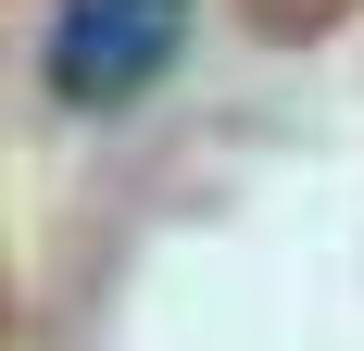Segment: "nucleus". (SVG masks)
<instances>
[{"instance_id":"1","label":"nucleus","mask_w":364,"mask_h":351,"mask_svg":"<svg viewBox=\"0 0 364 351\" xmlns=\"http://www.w3.org/2000/svg\"><path fill=\"white\" fill-rule=\"evenodd\" d=\"M176 50H188V0H63L50 88L75 113H113V101H139L151 75H176Z\"/></svg>"}]
</instances>
